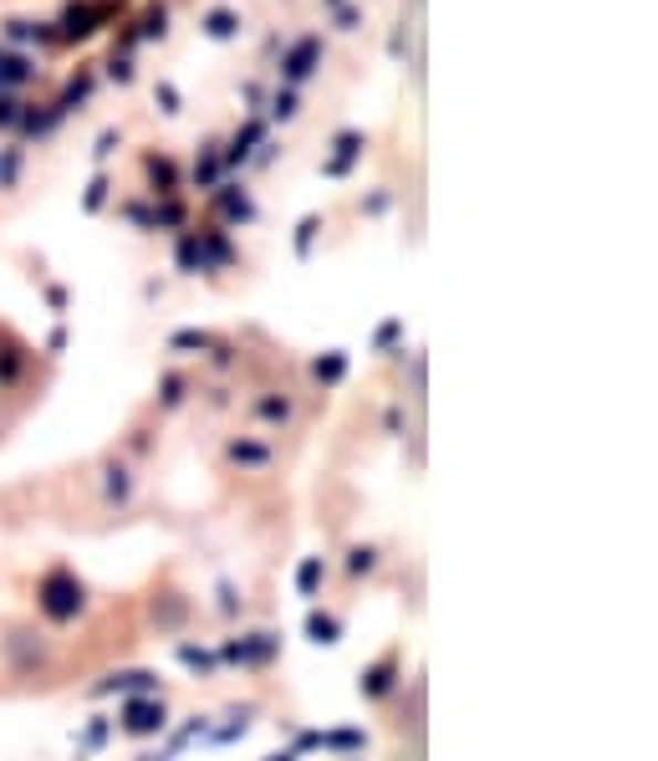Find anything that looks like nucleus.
Returning <instances> with one entry per match:
<instances>
[{
    "mask_svg": "<svg viewBox=\"0 0 658 761\" xmlns=\"http://www.w3.org/2000/svg\"><path fill=\"white\" fill-rule=\"evenodd\" d=\"M36 614L46 618V624H77L82 614H87V588H82V577L66 567V562H56V567H46L36 583Z\"/></svg>",
    "mask_w": 658,
    "mask_h": 761,
    "instance_id": "nucleus-1",
    "label": "nucleus"
},
{
    "mask_svg": "<svg viewBox=\"0 0 658 761\" xmlns=\"http://www.w3.org/2000/svg\"><path fill=\"white\" fill-rule=\"evenodd\" d=\"M113 731L133 736V741L164 736L169 731V706H164V695H123L118 716H113Z\"/></svg>",
    "mask_w": 658,
    "mask_h": 761,
    "instance_id": "nucleus-2",
    "label": "nucleus"
},
{
    "mask_svg": "<svg viewBox=\"0 0 658 761\" xmlns=\"http://www.w3.org/2000/svg\"><path fill=\"white\" fill-rule=\"evenodd\" d=\"M215 659L240 669H265L271 659H281V634L276 628H255V634H240V639H224L215 649Z\"/></svg>",
    "mask_w": 658,
    "mask_h": 761,
    "instance_id": "nucleus-3",
    "label": "nucleus"
},
{
    "mask_svg": "<svg viewBox=\"0 0 658 761\" xmlns=\"http://www.w3.org/2000/svg\"><path fill=\"white\" fill-rule=\"evenodd\" d=\"M398 680H404V655H398V649H388V655H378L368 669H363V675H357V695L378 706V700H388V695L398 690Z\"/></svg>",
    "mask_w": 658,
    "mask_h": 761,
    "instance_id": "nucleus-4",
    "label": "nucleus"
},
{
    "mask_svg": "<svg viewBox=\"0 0 658 761\" xmlns=\"http://www.w3.org/2000/svg\"><path fill=\"white\" fill-rule=\"evenodd\" d=\"M164 685H158L154 669H113V675H103V680L87 690V700H103V695H158Z\"/></svg>",
    "mask_w": 658,
    "mask_h": 761,
    "instance_id": "nucleus-5",
    "label": "nucleus"
},
{
    "mask_svg": "<svg viewBox=\"0 0 658 761\" xmlns=\"http://www.w3.org/2000/svg\"><path fill=\"white\" fill-rule=\"evenodd\" d=\"M224 460H230V466H240V470H265V466H271V445H265V440H246V435H240V440L224 445Z\"/></svg>",
    "mask_w": 658,
    "mask_h": 761,
    "instance_id": "nucleus-6",
    "label": "nucleus"
},
{
    "mask_svg": "<svg viewBox=\"0 0 658 761\" xmlns=\"http://www.w3.org/2000/svg\"><path fill=\"white\" fill-rule=\"evenodd\" d=\"M133 491H138V481H133L128 466H107L103 470V501H107V507H128Z\"/></svg>",
    "mask_w": 658,
    "mask_h": 761,
    "instance_id": "nucleus-7",
    "label": "nucleus"
},
{
    "mask_svg": "<svg viewBox=\"0 0 658 761\" xmlns=\"http://www.w3.org/2000/svg\"><path fill=\"white\" fill-rule=\"evenodd\" d=\"M306 639L322 644V649H332V644H343V618L327 614V608H312V614H306Z\"/></svg>",
    "mask_w": 658,
    "mask_h": 761,
    "instance_id": "nucleus-8",
    "label": "nucleus"
},
{
    "mask_svg": "<svg viewBox=\"0 0 658 761\" xmlns=\"http://www.w3.org/2000/svg\"><path fill=\"white\" fill-rule=\"evenodd\" d=\"M174 659H179L185 669H195V675H220V659H215V649H205V644L179 639L174 644Z\"/></svg>",
    "mask_w": 658,
    "mask_h": 761,
    "instance_id": "nucleus-9",
    "label": "nucleus"
},
{
    "mask_svg": "<svg viewBox=\"0 0 658 761\" xmlns=\"http://www.w3.org/2000/svg\"><path fill=\"white\" fill-rule=\"evenodd\" d=\"M316 747L347 757V751H363V747H368V736L357 731V726H343V731H316Z\"/></svg>",
    "mask_w": 658,
    "mask_h": 761,
    "instance_id": "nucleus-10",
    "label": "nucleus"
},
{
    "mask_svg": "<svg viewBox=\"0 0 658 761\" xmlns=\"http://www.w3.org/2000/svg\"><path fill=\"white\" fill-rule=\"evenodd\" d=\"M107 736H113V716H93V721L77 731V757H93V751H103Z\"/></svg>",
    "mask_w": 658,
    "mask_h": 761,
    "instance_id": "nucleus-11",
    "label": "nucleus"
},
{
    "mask_svg": "<svg viewBox=\"0 0 658 761\" xmlns=\"http://www.w3.org/2000/svg\"><path fill=\"white\" fill-rule=\"evenodd\" d=\"M322 583H327V562H322V557H302V562H296V593H302V598H316V588H322Z\"/></svg>",
    "mask_w": 658,
    "mask_h": 761,
    "instance_id": "nucleus-12",
    "label": "nucleus"
},
{
    "mask_svg": "<svg viewBox=\"0 0 658 761\" xmlns=\"http://www.w3.org/2000/svg\"><path fill=\"white\" fill-rule=\"evenodd\" d=\"M378 573V548L373 542H363V548H347V577H373Z\"/></svg>",
    "mask_w": 658,
    "mask_h": 761,
    "instance_id": "nucleus-13",
    "label": "nucleus"
},
{
    "mask_svg": "<svg viewBox=\"0 0 658 761\" xmlns=\"http://www.w3.org/2000/svg\"><path fill=\"white\" fill-rule=\"evenodd\" d=\"M251 415L265 419V425H291L296 404H291V399H255V404H251Z\"/></svg>",
    "mask_w": 658,
    "mask_h": 761,
    "instance_id": "nucleus-14",
    "label": "nucleus"
},
{
    "mask_svg": "<svg viewBox=\"0 0 658 761\" xmlns=\"http://www.w3.org/2000/svg\"><path fill=\"white\" fill-rule=\"evenodd\" d=\"M189 618V603L185 598H164V603H154V624L158 628H179Z\"/></svg>",
    "mask_w": 658,
    "mask_h": 761,
    "instance_id": "nucleus-15",
    "label": "nucleus"
},
{
    "mask_svg": "<svg viewBox=\"0 0 658 761\" xmlns=\"http://www.w3.org/2000/svg\"><path fill=\"white\" fill-rule=\"evenodd\" d=\"M215 593H220V614H224V618L246 614V598L236 593V583H224V577H220V588H215Z\"/></svg>",
    "mask_w": 658,
    "mask_h": 761,
    "instance_id": "nucleus-16",
    "label": "nucleus"
},
{
    "mask_svg": "<svg viewBox=\"0 0 658 761\" xmlns=\"http://www.w3.org/2000/svg\"><path fill=\"white\" fill-rule=\"evenodd\" d=\"M185 378H164V399H158V409H179L185 404Z\"/></svg>",
    "mask_w": 658,
    "mask_h": 761,
    "instance_id": "nucleus-17",
    "label": "nucleus"
},
{
    "mask_svg": "<svg viewBox=\"0 0 658 761\" xmlns=\"http://www.w3.org/2000/svg\"><path fill=\"white\" fill-rule=\"evenodd\" d=\"M265 761H296V751H271Z\"/></svg>",
    "mask_w": 658,
    "mask_h": 761,
    "instance_id": "nucleus-18",
    "label": "nucleus"
}]
</instances>
